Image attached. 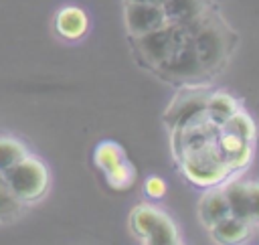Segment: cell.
I'll return each instance as SVG.
<instances>
[{"mask_svg":"<svg viewBox=\"0 0 259 245\" xmlns=\"http://www.w3.org/2000/svg\"><path fill=\"white\" fill-rule=\"evenodd\" d=\"M184 26L206 73L214 75L217 71H221L237 45L235 30L212 8H208L202 16Z\"/></svg>","mask_w":259,"mask_h":245,"instance_id":"obj_1","label":"cell"},{"mask_svg":"<svg viewBox=\"0 0 259 245\" xmlns=\"http://www.w3.org/2000/svg\"><path fill=\"white\" fill-rule=\"evenodd\" d=\"M184 24H174V22H164L162 26L150 30V32H144V34H138V36H132L134 40V51H136V57L138 61L156 71L166 59H170V55L176 51V47L180 45V40L184 38Z\"/></svg>","mask_w":259,"mask_h":245,"instance_id":"obj_2","label":"cell"},{"mask_svg":"<svg viewBox=\"0 0 259 245\" xmlns=\"http://www.w3.org/2000/svg\"><path fill=\"white\" fill-rule=\"evenodd\" d=\"M4 180L8 190L24 205V202H34L45 196L49 188V172L47 166L34 158L24 154L14 166H10L4 172Z\"/></svg>","mask_w":259,"mask_h":245,"instance_id":"obj_3","label":"cell"},{"mask_svg":"<svg viewBox=\"0 0 259 245\" xmlns=\"http://www.w3.org/2000/svg\"><path fill=\"white\" fill-rule=\"evenodd\" d=\"M130 229L136 237L150 245H176L180 243L174 221L152 205H140L130 215Z\"/></svg>","mask_w":259,"mask_h":245,"instance_id":"obj_4","label":"cell"},{"mask_svg":"<svg viewBox=\"0 0 259 245\" xmlns=\"http://www.w3.org/2000/svg\"><path fill=\"white\" fill-rule=\"evenodd\" d=\"M154 73H158L166 81L182 83V85H192V83L202 81L204 77H210L206 73L204 65L200 63V59H198L192 43H190L188 30L184 32V38L180 40V45L176 47V51L170 55V59H166Z\"/></svg>","mask_w":259,"mask_h":245,"instance_id":"obj_5","label":"cell"},{"mask_svg":"<svg viewBox=\"0 0 259 245\" xmlns=\"http://www.w3.org/2000/svg\"><path fill=\"white\" fill-rule=\"evenodd\" d=\"M123 20L132 36L150 32L162 26L164 22H168L162 4H146V2H125Z\"/></svg>","mask_w":259,"mask_h":245,"instance_id":"obj_6","label":"cell"},{"mask_svg":"<svg viewBox=\"0 0 259 245\" xmlns=\"http://www.w3.org/2000/svg\"><path fill=\"white\" fill-rule=\"evenodd\" d=\"M206 97H208V91H204L200 87L186 85V89L178 91V95L168 105V111L164 113L168 128H176V126L184 124L186 119H190L192 115H196L198 111H202L206 105Z\"/></svg>","mask_w":259,"mask_h":245,"instance_id":"obj_7","label":"cell"},{"mask_svg":"<svg viewBox=\"0 0 259 245\" xmlns=\"http://www.w3.org/2000/svg\"><path fill=\"white\" fill-rule=\"evenodd\" d=\"M162 8L168 22L188 24L198 16H202L210 8V2L208 0H164Z\"/></svg>","mask_w":259,"mask_h":245,"instance_id":"obj_8","label":"cell"},{"mask_svg":"<svg viewBox=\"0 0 259 245\" xmlns=\"http://www.w3.org/2000/svg\"><path fill=\"white\" fill-rule=\"evenodd\" d=\"M231 215L229 213V202H227V196H225V190L223 186H212L210 190L204 192V196L200 198V205H198V217L202 221V225L206 229H210L217 221H221L223 217Z\"/></svg>","mask_w":259,"mask_h":245,"instance_id":"obj_9","label":"cell"},{"mask_svg":"<svg viewBox=\"0 0 259 245\" xmlns=\"http://www.w3.org/2000/svg\"><path fill=\"white\" fill-rule=\"evenodd\" d=\"M253 225L245 219H239L235 215H227L221 221H217L208 231L217 243H241L251 235Z\"/></svg>","mask_w":259,"mask_h":245,"instance_id":"obj_10","label":"cell"},{"mask_svg":"<svg viewBox=\"0 0 259 245\" xmlns=\"http://www.w3.org/2000/svg\"><path fill=\"white\" fill-rule=\"evenodd\" d=\"M89 20L87 14L77 8V6H65L63 10H59L57 18H55V28L63 38L69 40H77L87 32Z\"/></svg>","mask_w":259,"mask_h":245,"instance_id":"obj_11","label":"cell"},{"mask_svg":"<svg viewBox=\"0 0 259 245\" xmlns=\"http://www.w3.org/2000/svg\"><path fill=\"white\" fill-rule=\"evenodd\" d=\"M225 190V196H227V202H229V213L239 217V219H245L251 223V213H249V194H247V182H241V180H235V182H229L227 186H223ZM253 225V223H251Z\"/></svg>","mask_w":259,"mask_h":245,"instance_id":"obj_12","label":"cell"},{"mask_svg":"<svg viewBox=\"0 0 259 245\" xmlns=\"http://www.w3.org/2000/svg\"><path fill=\"white\" fill-rule=\"evenodd\" d=\"M204 109H206V113H208L217 124H223L227 117H231L235 111H239V103H237V99L231 97L229 93L214 91V93H208Z\"/></svg>","mask_w":259,"mask_h":245,"instance_id":"obj_13","label":"cell"},{"mask_svg":"<svg viewBox=\"0 0 259 245\" xmlns=\"http://www.w3.org/2000/svg\"><path fill=\"white\" fill-rule=\"evenodd\" d=\"M123 160H127L125 150H123L119 144L111 142V140L101 142V144L97 146V150H95V164H97L105 174L111 172L113 168H117Z\"/></svg>","mask_w":259,"mask_h":245,"instance_id":"obj_14","label":"cell"},{"mask_svg":"<svg viewBox=\"0 0 259 245\" xmlns=\"http://www.w3.org/2000/svg\"><path fill=\"white\" fill-rule=\"evenodd\" d=\"M24 154H26V148L18 140L2 136L0 138V174H4L10 166H14Z\"/></svg>","mask_w":259,"mask_h":245,"instance_id":"obj_15","label":"cell"},{"mask_svg":"<svg viewBox=\"0 0 259 245\" xmlns=\"http://www.w3.org/2000/svg\"><path fill=\"white\" fill-rule=\"evenodd\" d=\"M221 126H223L227 132H233V134H237V136L243 138V140L253 142V138H255V126H253V119H251L247 113H243L241 109L235 111L231 117H227Z\"/></svg>","mask_w":259,"mask_h":245,"instance_id":"obj_16","label":"cell"},{"mask_svg":"<svg viewBox=\"0 0 259 245\" xmlns=\"http://www.w3.org/2000/svg\"><path fill=\"white\" fill-rule=\"evenodd\" d=\"M105 178H107L109 186H113V188H117V190H123V188H127V186L134 182L136 172H134L132 162H130V160H123L117 168H113L111 172H107Z\"/></svg>","mask_w":259,"mask_h":245,"instance_id":"obj_17","label":"cell"},{"mask_svg":"<svg viewBox=\"0 0 259 245\" xmlns=\"http://www.w3.org/2000/svg\"><path fill=\"white\" fill-rule=\"evenodd\" d=\"M20 205H22V202L8 190L6 180H4V174H0V221L12 219V217L18 213Z\"/></svg>","mask_w":259,"mask_h":245,"instance_id":"obj_18","label":"cell"},{"mask_svg":"<svg viewBox=\"0 0 259 245\" xmlns=\"http://www.w3.org/2000/svg\"><path fill=\"white\" fill-rule=\"evenodd\" d=\"M247 194H249L251 223L259 225V182H247Z\"/></svg>","mask_w":259,"mask_h":245,"instance_id":"obj_19","label":"cell"},{"mask_svg":"<svg viewBox=\"0 0 259 245\" xmlns=\"http://www.w3.org/2000/svg\"><path fill=\"white\" fill-rule=\"evenodd\" d=\"M146 192H148V196H152V198H160V196H164V192H166V184H164V180L158 178V176H150V178L146 180Z\"/></svg>","mask_w":259,"mask_h":245,"instance_id":"obj_20","label":"cell"},{"mask_svg":"<svg viewBox=\"0 0 259 245\" xmlns=\"http://www.w3.org/2000/svg\"><path fill=\"white\" fill-rule=\"evenodd\" d=\"M125 2H146V4H162L164 0H125Z\"/></svg>","mask_w":259,"mask_h":245,"instance_id":"obj_21","label":"cell"}]
</instances>
